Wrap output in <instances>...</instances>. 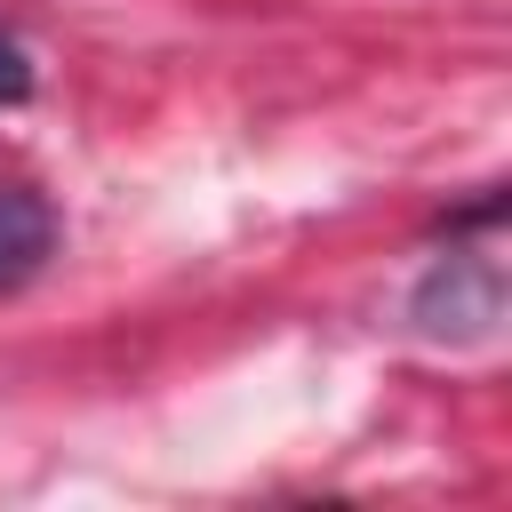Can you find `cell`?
I'll list each match as a JSON object with an SVG mask.
<instances>
[{"label": "cell", "mask_w": 512, "mask_h": 512, "mask_svg": "<svg viewBox=\"0 0 512 512\" xmlns=\"http://www.w3.org/2000/svg\"><path fill=\"white\" fill-rule=\"evenodd\" d=\"M24 96H32V56L0 32V104H24Z\"/></svg>", "instance_id": "obj_3"}, {"label": "cell", "mask_w": 512, "mask_h": 512, "mask_svg": "<svg viewBox=\"0 0 512 512\" xmlns=\"http://www.w3.org/2000/svg\"><path fill=\"white\" fill-rule=\"evenodd\" d=\"M48 248H56V216H48V200L24 192V184H0V288L24 280Z\"/></svg>", "instance_id": "obj_2"}, {"label": "cell", "mask_w": 512, "mask_h": 512, "mask_svg": "<svg viewBox=\"0 0 512 512\" xmlns=\"http://www.w3.org/2000/svg\"><path fill=\"white\" fill-rule=\"evenodd\" d=\"M496 304H504V288H496V264L488 256H440L424 272V288H416L424 336H480L496 320Z\"/></svg>", "instance_id": "obj_1"}]
</instances>
